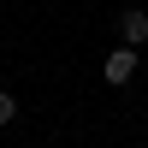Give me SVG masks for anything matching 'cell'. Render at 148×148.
I'll return each mask as SVG.
<instances>
[{
    "label": "cell",
    "mask_w": 148,
    "mask_h": 148,
    "mask_svg": "<svg viewBox=\"0 0 148 148\" xmlns=\"http://www.w3.org/2000/svg\"><path fill=\"white\" fill-rule=\"evenodd\" d=\"M101 77L113 83V89H119V83H130V77H136V47H113L107 65H101Z\"/></svg>",
    "instance_id": "1"
},
{
    "label": "cell",
    "mask_w": 148,
    "mask_h": 148,
    "mask_svg": "<svg viewBox=\"0 0 148 148\" xmlns=\"http://www.w3.org/2000/svg\"><path fill=\"white\" fill-rule=\"evenodd\" d=\"M119 36H125V47H142V42H148V12L130 6L125 18H119Z\"/></svg>",
    "instance_id": "2"
},
{
    "label": "cell",
    "mask_w": 148,
    "mask_h": 148,
    "mask_svg": "<svg viewBox=\"0 0 148 148\" xmlns=\"http://www.w3.org/2000/svg\"><path fill=\"white\" fill-rule=\"evenodd\" d=\"M12 119H18V101H12L6 89H0V125H12Z\"/></svg>",
    "instance_id": "3"
}]
</instances>
